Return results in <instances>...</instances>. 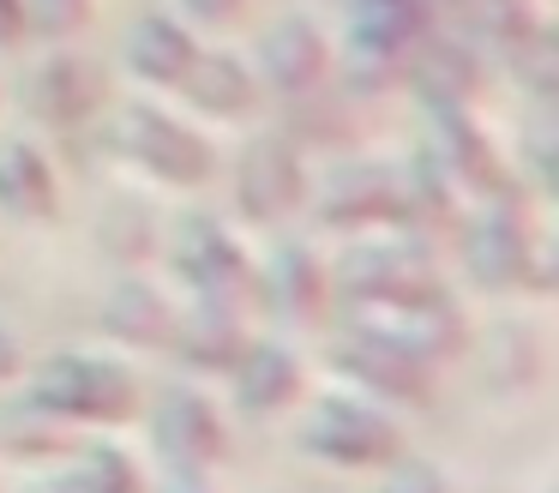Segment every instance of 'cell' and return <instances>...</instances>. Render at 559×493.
Wrapping results in <instances>:
<instances>
[{
  "instance_id": "1",
  "label": "cell",
  "mask_w": 559,
  "mask_h": 493,
  "mask_svg": "<svg viewBox=\"0 0 559 493\" xmlns=\"http://www.w3.org/2000/svg\"><path fill=\"white\" fill-rule=\"evenodd\" d=\"M139 403V385L127 367L103 355H55L49 367L31 379V409L61 427H109V421H127Z\"/></svg>"
},
{
  "instance_id": "7",
  "label": "cell",
  "mask_w": 559,
  "mask_h": 493,
  "mask_svg": "<svg viewBox=\"0 0 559 493\" xmlns=\"http://www.w3.org/2000/svg\"><path fill=\"white\" fill-rule=\"evenodd\" d=\"M253 79L271 84L277 96H289V103H313L331 79V43L319 36L313 19L289 12V19H277L259 36V72Z\"/></svg>"
},
{
  "instance_id": "26",
  "label": "cell",
  "mask_w": 559,
  "mask_h": 493,
  "mask_svg": "<svg viewBox=\"0 0 559 493\" xmlns=\"http://www.w3.org/2000/svg\"><path fill=\"white\" fill-rule=\"evenodd\" d=\"M25 36V0H0V55H13Z\"/></svg>"
},
{
  "instance_id": "24",
  "label": "cell",
  "mask_w": 559,
  "mask_h": 493,
  "mask_svg": "<svg viewBox=\"0 0 559 493\" xmlns=\"http://www.w3.org/2000/svg\"><path fill=\"white\" fill-rule=\"evenodd\" d=\"M379 493H451V488L439 481V469H427V463H409V469H397V476H391Z\"/></svg>"
},
{
  "instance_id": "16",
  "label": "cell",
  "mask_w": 559,
  "mask_h": 493,
  "mask_svg": "<svg viewBox=\"0 0 559 493\" xmlns=\"http://www.w3.org/2000/svg\"><path fill=\"white\" fill-rule=\"evenodd\" d=\"M229 379H235L241 409L277 415V409H289L295 397H301V361H295L283 343H247L241 361L229 367Z\"/></svg>"
},
{
  "instance_id": "13",
  "label": "cell",
  "mask_w": 559,
  "mask_h": 493,
  "mask_svg": "<svg viewBox=\"0 0 559 493\" xmlns=\"http://www.w3.org/2000/svg\"><path fill=\"white\" fill-rule=\"evenodd\" d=\"M253 343L241 325V307H223V301H193L187 313H175V355L187 367H205V373H229L241 361V349Z\"/></svg>"
},
{
  "instance_id": "5",
  "label": "cell",
  "mask_w": 559,
  "mask_h": 493,
  "mask_svg": "<svg viewBox=\"0 0 559 493\" xmlns=\"http://www.w3.org/2000/svg\"><path fill=\"white\" fill-rule=\"evenodd\" d=\"M331 367H337L343 379H355L361 391L391 397V403H427V397H433V367L415 361L409 349H397L391 337L361 331V325H349V331L331 343Z\"/></svg>"
},
{
  "instance_id": "21",
  "label": "cell",
  "mask_w": 559,
  "mask_h": 493,
  "mask_svg": "<svg viewBox=\"0 0 559 493\" xmlns=\"http://www.w3.org/2000/svg\"><path fill=\"white\" fill-rule=\"evenodd\" d=\"M31 108L49 127H79L97 108V72H91V60H79V55L43 60L37 79H31Z\"/></svg>"
},
{
  "instance_id": "18",
  "label": "cell",
  "mask_w": 559,
  "mask_h": 493,
  "mask_svg": "<svg viewBox=\"0 0 559 493\" xmlns=\"http://www.w3.org/2000/svg\"><path fill=\"white\" fill-rule=\"evenodd\" d=\"M103 325H109V337H121V343H133V349H169L175 343L169 295H157V289L139 283V277H121V283L109 289V301H103Z\"/></svg>"
},
{
  "instance_id": "4",
  "label": "cell",
  "mask_w": 559,
  "mask_h": 493,
  "mask_svg": "<svg viewBox=\"0 0 559 493\" xmlns=\"http://www.w3.org/2000/svg\"><path fill=\"white\" fill-rule=\"evenodd\" d=\"M169 265L181 271V283L193 289V301H223V307H253L259 301V265L247 259V247L211 216H193V223L175 235Z\"/></svg>"
},
{
  "instance_id": "11",
  "label": "cell",
  "mask_w": 559,
  "mask_h": 493,
  "mask_svg": "<svg viewBox=\"0 0 559 493\" xmlns=\"http://www.w3.org/2000/svg\"><path fill=\"white\" fill-rule=\"evenodd\" d=\"M127 72H133L139 84H151V91H175V84L187 79V67H193L199 55V36L193 24H181L175 12H139L133 24H127Z\"/></svg>"
},
{
  "instance_id": "6",
  "label": "cell",
  "mask_w": 559,
  "mask_h": 493,
  "mask_svg": "<svg viewBox=\"0 0 559 493\" xmlns=\"http://www.w3.org/2000/svg\"><path fill=\"white\" fill-rule=\"evenodd\" d=\"M235 204H241L247 223H283L289 211L307 204V168L301 151L277 132L253 139L241 151V168H235Z\"/></svg>"
},
{
  "instance_id": "17",
  "label": "cell",
  "mask_w": 559,
  "mask_h": 493,
  "mask_svg": "<svg viewBox=\"0 0 559 493\" xmlns=\"http://www.w3.org/2000/svg\"><path fill=\"white\" fill-rule=\"evenodd\" d=\"M61 204V187H55L49 156L31 139H0V211L25 216V223H43Z\"/></svg>"
},
{
  "instance_id": "29",
  "label": "cell",
  "mask_w": 559,
  "mask_h": 493,
  "mask_svg": "<svg viewBox=\"0 0 559 493\" xmlns=\"http://www.w3.org/2000/svg\"><path fill=\"white\" fill-rule=\"evenodd\" d=\"M37 493H73V488H67V481H49V488H37Z\"/></svg>"
},
{
  "instance_id": "28",
  "label": "cell",
  "mask_w": 559,
  "mask_h": 493,
  "mask_svg": "<svg viewBox=\"0 0 559 493\" xmlns=\"http://www.w3.org/2000/svg\"><path fill=\"white\" fill-rule=\"evenodd\" d=\"M163 493H211V488H205V476H169Z\"/></svg>"
},
{
  "instance_id": "14",
  "label": "cell",
  "mask_w": 559,
  "mask_h": 493,
  "mask_svg": "<svg viewBox=\"0 0 559 493\" xmlns=\"http://www.w3.org/2000/svg\"><path fill=\"white\" fill-rule=\"evenodd\" d=\"M331 228H397V168H349L319 192Z\"/></svg>"
},
{
  "instance_id": "27",
  "label": "cell",
  "mask_w": 559,
  "mask_h": 493,
  "mask_svg": "<svg viewBox=\"0 0 559 493\" xmlns=\"http://www.w3.org/2000/svg\"><path fill=\"white\" fill-rule=\"evenodd\" d=\"M19 361H25V355H19V337L7 331V325H0V379H13Z\"/></svg>"
},
{
  "instance_id": "20",
  "label": "cell",
  "mask_w": 559,
  "mask_h": 493,
  "mask_svg": "<svg viewBox=\"0 0 559 493\" xmlns=\"http://www.w3.org/2000/svg\"><path fill=\"white\" fill-rule=\"evenodd\" d=\"M403 79L421 84V96H427L433 108H463V96L481 84V60H475L463 43H451V36H433V31H427L421 43H415L409 72H403Z\"/></svg>"
},
{
  "instance_id": "22",
  "label": "cell",
  "mask_w": 559,
  "mask_h": 493,
  "mask_svg": "<svg viewBox=\"0 0 559 493\" xmlns=\"http://www.w3.org/2000/svg\"><path fill=\"white\" fill-rule=\"evenodd\" d=\"M67 488L73 493H145V476H139V463L121 445H85Z\"/></svg>"
},
{
  "instance_id": "25",
  "label": "cell",
  "mask_w": 559,
  "mask_h": 493,
  "mask_svg": "<svg viewBox=\"0 0 559 493\" xmlns=\"http://www.w3.org/2000/svg\"><path fill=\"white\" fill-rule=\"evenodd\" d=\"M181 7V24H229L247 0H175Z\"/></svg>"
},
{
  "instance_id": "9",
  "label": "cell",
  "mask_w": 559,
  "mask_h": 493,
  "mask_svg": "<svg viewBox=\"0 0 559 493\" xmlns=\"http://www.w3.org/2000/svg\"><path fill=\"white\" fill-rule=\"evenodd\" d=\"M469 259H475V271H481L493 289H511V283H523V289H547L542 240H535V228H530V223H523L518 204H506V199H499V204H493V216H487V223L475 228Z\"/></svg>"
},
{
  "instance_id": "12",
  "label": "cell",
  "mask_w": 559,
  "mask_h": 493,
  "mask_svg": "<svg viewBox=\"0 0 559 493\" xmlns=\"http://www.w3.org/2000/svg\"><path fill=\"white\" fill-rule=\"evenodd\" d=\"M421 36L415 31H397V24H379V19H349V31H343V55H337V72L349 91H391V84L409 72V55Z\"/></svg>"
},
{
  "instance_id": "2",
  "label": "cell",
  "mask_w": 559,
  "mask_h": 493,
  "mask_svg": "<svg viewBox=\"0 0 559 493\" xmlns=\"http://www.w3.org/2000/svg\"><path fill=\"white\" fill-rule=\"evenodd\" d=\"M301 451L343 463V469H385V463H397L403 439L379 403H367L355 391H319L301 427Z\"/></svg>"
},
{
  "instance_id": "10",
  "label": "cell",
  "mask_w": 559,
  "mask_h": 493,
  "mask_svg": "<svg viewBox=\"0 0 559 493\" xmlns=\"http://www.w3.org/2000/svg\"><path fill=\"white\" fill-rule=\"evenodd\" d=\"M433 163L457 192L506 199V163H499L493 139H487L463 108H433Z\"/></svg>"
},
{
  "instance_id": "15",
  "label": "cell",
  "mask_w": 559,
  "mask_h": 493,
  "mask_svg": "<svg viewBox=\"0 0 559 493\" xmlns=\"http://www.w3.org/2000/svg\"><path fill=\"white\" fill-rule=\"evenodd\" d=\"M175 91H181L187 103L199 108V115L235 120V115H247V108L259 103V91H265V84L253 79V67H247L241 55H223V48H199L193 67H187V79L175 84Z\"/></svg>"
},
{
  "instance_id": "23",
  "label": "cell",
  "mask_w": 559,
  "mask_h": 493,
  "mask_svg": "<svg viewBox=\"0 0 559 493\" xmlns=\"http://www.w3.org/2000/svg\"><path fill=\"white\" fill-rule=\"evenodd\" d=\"M85 19H91V0H25V31L55 36V43L85 31Z\"/></svg>"
},
{
  "instance_id": "19",
  "label": "cell",
  "mask_w": 559,
  "mask_h": 493,
  "mask_svg": "<svg viewBox=\"0 0 559 493\" xmlns=\"http://www.w3.org/2000/svg\"><path fill=\"white\" fill-rule=\"evenodd\" d=\"M325 265L313 259L307 247H277L271 253V265L259 271V301L265 307H277L283 319H319V307H325Z\"/></svg>"
},
{
  "instance_id": "8",
  "label": "cell",
  "mask_w": 559,
  "mask_h": 493,
  "mask_svg": "<svg viewBox=\"0 0 559 493\" xmlns=\"http://www.w3.org/2000/svg\"><path fill=\"white\" fill-rule=\"evenodd\" d=\"M157 445L169 457L175 476H205L223 451H229V427H223L217 403L193 385H169L157 397Z\"/></svg>"
},
{
  "instance_id": "3",
  "label": "cell",
  "mask_w": 559,
  "mask_h": 493,
  "mask_svg": "<svg viewBox=\"0 0 559 493\" xmlns=\"http://www.w3.org/2000/svg\"><path fill=\"white\" fill-rule=\"evenodd\" d=\"M121 156H133L151 180L163 187H205L217 156L187 120H175L157 103H127L121 108Z\"/></svg>"
}]
</instances>
